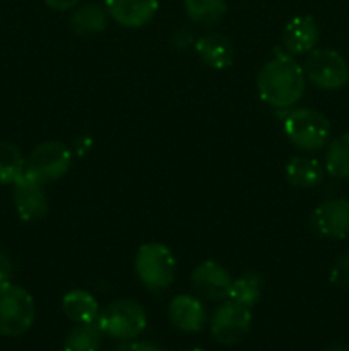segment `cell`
Returning <instances> with one entry per match:
<instances>
[{
  "label": "cell",
  "mask_w": 349,
  "mask_h": 351,
  "mask_svg": "<svg viewBox=\"0 0 349 351\" xmlns=\"http://www.w3.org/2000/svg\"><path fill=\"white\" fill-rule=\"evenodd\" d=\"M305 71L289 55H276L259 72L257 88L267 105L291 108L305 91Z\"/></svg>",
  "instance_id": "6da1fadb"
},
{
  "label": "cell",
  "mask_w": 349,
  "mask_h": 351,
  "mask_svg": "<svg viewBox=\"0 0 349 351\" xmlns=\"http://www.w3.org/2000/svg\"><path fill=\"white\" fill-rule=\"evenodd\" d=\"M36 317L34 300L24 288L10 281L0 283V335L21 336Z\"/></svg>",
  "instance_id": "7a4b0ae2"
},
{
  "label": "cell",
  "mask_w": 349,
  "mask_h": 351,
  "mask_svg": "<svg viewBox=\"0 0 349 351\" xmlns=\"http://www.w3.org/2000/svg\"><path fill=\"white\" fill-rule=\"evenodd\" d=\"M133 267L144 287L153 291H159L166 290L173 283L177 261L173 252L163 243H144L137 250Z\"/></svg>",
  "instance_id": "3957f363"
},
{
  "label": "cell",
  "mask_w": 349,
  "mask_h": 351,
  "mask_svg": "<svg viewBox=\"0 0 349 351\" xmlns=\"http://www.w3.org/2000/svg\"><path fill=\"white\" fill-rule=\"evenodd\" d=\"M283 127L287 139L305 151L322 149L331 137V122L317 110H293L286 115Z\"/></svg>",
  "instance_id": "277c9868"
},
{
  "label": "cell",
  "mask_w": 349,
  "mask_h": 351,
  "mask_svg": "<svg viewBox=\"0 0 349 351\" xmlns=\"http://www.w3.org/2000/svg\"><path fill=\"white\" fill-rule=\"evenodd\" d=\"M98 326L103 335L116 339H135L146 329L147 317L144 308L137 302L120 298L113 302L98 315Z\"/></svg>",
  "instance_id": "5b68a950"
},
{
  "label": "cell",
  "mask_w": 349,
  "mask_h": 351,
  "mask_svg": "<svg viewBox=\"0 0 349 351\" xmlns=\"http://www.w3.org/2000/svg\"><path fill=\"white\" fill-rule=\"evenodd\" d=\"M303 71L308 81L327 91L344 88L349 81L348 62L332 48H313L305 60Z\"/></svg>",
  "instance_id": "8992f818"
},
{
  "label": "cell",
  "mask_w": 349,
  "mask_h": 351,
  "mask_svg": "<svg viewBox=\"0 0 349 351\" xmlns=\"http://www.w3.org/2000/svg\"><path fill=\"white\" fill-rule=\"evenodd\" d=\"M72 163V153L64 143L48 141L31 151L26 161V170L43 184L55 182L64 177Z\"/></svg>",
  "instance_id": "52a82bcc"
},
{
  "label": "cell",
  "mask_w": 349,
  "mask_h": 351,
  "mask_svg": "<svg viewBox=\"0 0 349 351\" xmlns=\"http://www.w3.org/2000/svg\"><path fill=\"white\" fill-rule=\"evenodd\" d=\"M252 326V312L245 305L229 300L214 312L211 319V332L221 345H236L246 338Z\"/></svg>",
  "instance_id": "ba28073f"
},
{
  "label": "cell",
  "mask_w": 349,
  "mask_h": 351,
  "mask_svg": "<svg viewBox=\"0 0 349 351\" xmlns=\"http://www.w3.org/2000/svg\"><path fill=\"white\" fill-rule=\"evenodd\" d=\"M43 182L24 168L23 173L14 182V204L23 221H40L48 213V199Z\"/></svg>",
  "instance_id": "9c48e42d"
},
{
  "label": "cell",
  "mask_w": 349,
  "mask_h": 351,
  "mask_svg": "<svg viewBox=\"0 0 349 351\" xmlns=\"http://www.w3.org/2000/svg\"><path fill=\"white\" fill-rule=\"evenodd\" d=\"M311 228L324 239H346L349 235V201L331 199L311 213Z\"/></svg>",
  "instance_id": "30bf717a"
},
{
  "label": "cell",
  "mask_w": 349,
  "mask_h": 351,
  "mask_svg": "<svg viewBox=\"0 0 349 351\" xmlns=\"http://www.w3.org/2000/svg\"><path fill=\"white\" fill-rule=\"evenodd\" d=\"M231 276L221 264L214 261H205L198 264L192 273V287L202 297L209 300H224L231 288Z\"/></svg>",
  "instance_id": "8fae6325"
},
{
  "label": "cell",
  "mask_w": 349,
  "mask_h": 351,
  "mask_svg": "<svg viewBox=\"0 0 349 351\" xmlns=\"http://www.w3.org/2000/svg\"><path fill=\"white\" fill-rule=\"evenodd\" d=\"M159 0H106V12L123 27H140L157 12Z\"/></svg>",
  "instance_id": "7c38bea8"
},
{
  "label": "cell",
  "mask_w": 349,
  "mask_h": 351,
  "mask_svg": "<svg viewBox=\"0 0 349 351\" xmlns=\"http://www.w3.org/2000/svg\"><path fill=\"white\" fill-rule=\"evenodd\" d=\"M168 317L171 324L180 331L198 332L204 328L207 315L198 298L190 297V295H178L170 302Z\"/></svg>",
  "instance_id": "4fadbf2b"
},
{
  "label": "cell",
  "mask_w": 349,
  "mask_h": 351,
  "mask_svg": "<svg viewBox=\"0 0 349 351\" xmlns=\"http://www.w3.org/2000/svg\"><path fill=\"white\" fill-rule=\"evenodd\" d=\"M320 31L317 21L311 16H296L286 24L283 33V43L293 55L310 53L317 45Z\"/></svg>",
  "instance_id": "5bb4252c"
},
{
  "label": "cell",
  "mask_w": 349,
  "mask_h": 351,
  "mask_svg": "<svg viewBox=\"0 0 349 351\" xmlns=\"http://www.w3.org/2000/svg\"><path fill=\"white\" fill-rule=\"evenodd\" d=\"M195 50H197L201 60L207 67L216 69V71L228 69L233 64V57H235L231 41L218 33L198 38L197 43H195Z\"/></svg>",
  "instance_id": "9a60e30c"
},
{
  "label": "cell",
  "mask_w": 349,
  "mask_h": 351,
  "mask_svg": "<svg viewBox=\"0 0 349 351\" xmlns=\"http://www.w3.org/2000/svg\"><path fill=\"white\" fill-rule=\"evenodd\" d=\"M62 311L75 324H89L98 321L99 305L88 291L72 290L62 298Z\"/></svg>",
  "instance_id": "2e32d148"
},
{
  "label": "cell",
  "mask_w": 349,
  "mask_h": 351,
  "mask_svg": "<svg viewBox=\"0 0 349 351\" xmlns=\"http://www.w3.org/2000/svg\"><path fill=\"white\" fill-rule=\"evenodd\" d=\"M286 178L296 189H313L324 180V167L313 158L294 156L286 167Z\"/></svg>",
  "instance_id": "e0dca14e"
},
{
  "label": "cell",
  "mask_w": 349,
  "mask_h": 351,
  "mask_svg": "<svg viewBox=\"0 0 349 351\" xmlns=\"http://www.w3.org/2000/svg\"><path fill=\"white\" fill-rule=\"evenodd\" d=\"M263 281L262 276L257 273H243L236 280L231 281L229 288V300L236 302L240 305L252 308L262 297Z\"/></svg>",
  "instance_id": "ac0fdd59"
},
{
  "label": "cell",
  "mask_w": 349,
  "mask_h": 351,
  "mask_svg": "<svg viewBox=\"0 0 349 351\" xmlns=\"http://www.w3.org/2000/svg\"><path fill=\"white\" fill-rule=\"evenodd\" d=\"M106 14L105 9L96 3H88L74 10L70 16V29L75 34H92L99 33L106 27Z\"/></svg>",
  "instance_id": "d6986e66"
},
{
  "label": "cell",
  "mask_w": 349,
  "mask_h": 351,
  "mask_svg": "<svg viewBox=\"0 0 349 351\" xmlns=\"http://www.w3.org/2000/svg\"><path fill=\"white\" fill-rule=\"evenodd\" d=\"M103 331L98 322L77 324L64 343V351H98L101 346Z\"/></svg>",
  "instance_id": "ffe728a7"
},
{
  "label": "cell",
  "mask_w": 349,
  "mask_h": 351,
  "mask_svg": "<svg viewBox=\"0 0 349 351\" xmlns=\"http://www.w3.org/2000/svg\"><path fill=\"white\" fill-rule=\"evenodd\" d=\"M325 168L332 177L349 178V132L335 137L325 153Z\"/></svg>",
  "instance_id": "44dd1931"
},
{
  "label": "cell",
  "mask_w": 349,
  "mask_h": 351,
  "mask_svg": "<svg viewBox=\"0 0 349 351\" xmlns=\"http://www.w3.org/2000/svg\"><path fill=\"white\" fill-rule=\"evenodd\" d=\"M226 0H185V10L194 23L211 26L226 14Z\"/></svg>",
  "instance_id": "7402d4cb"
},
{
  "label": "cell",
  "mask_w": 349,
  "mask_h": 351,
  "mask_svg": "<svg viewBox=\"0 0 349 351\" xmlns=\"http://www.w3.org/2000/svg\"><path fill=\"white\" fill-rule=\"evenodd\" d=\"M26 168L23 154L14 144L0 141V185L14 184Z\"/></svg>",
  "instance_id": "603a6c76"
},
{
  "label": "cell",
  "mask_w": 349,
  "mask_h": 351,
  "mask_svg": "<svg viewBox=\"0 0 349 351\" xmlns=\"http://www.w3.org/2000/svg\"><path fill=\"white\" fill-rule=\"evenodd\" d=\"M332 285L335 287H349V252L342 254L331 269V276H328Z\"/></svg>",
  "instance_id": "cb8c5ba5"
},
{
  "label": "cell",
  "mask_w": 349,
  "mask_h": 351,
  "mask_svg": "<svg viewBox=\"0 0 349 351\" xmlns=\"http://www.w3.org/2000/svg\"><path fill=\"white\" fill-rule=\"evenodd\" d=\"M116 351H161L157 346L151 345V343H144V341H129L125 345L120 346Z\"/></svg>",
  "instance_id": "d4e9b609"
},
{
  "label": "cell",
  "mask_w": 349,
  "mask_h": 351,
  "mask_svg": "<svg viewBox=\"0 0 349 351\" xmlns=\"http://www.w3.org/2000/svg\"><path fill=\"white\" fill-rule=\"evenodd\" d=\"M10 276H12V264H10L9 257L0 250V283L9 281Z\"/></svg>",
  "instance_id": "484cf974"
},
{
  "label": "cell",
  "mask_w": 349,
  "mask_h": 351,
  "mask_svg": "<svg viewBox=\"0 0 349 351\" xmlns=\"http://www.w3.org/2000/svg\"><path fill=\"white\" fill-rule=\"evenodd\" d=\"M48 7L55 10H68L79 3V0H44Z\"/></svg>",
  "instance_id": "4316f807"
},
{
  "label": "cell",
  "mask_w": 349,
  "mask_h": 351,
  "mask_svg": "<svg viewBox=\"0 0 349 351\" xmlns=\"http://www.w3.org/2000/svg\"><path fill=\"white\" fill-rule=\"evenodd\" d=\"M324 351H349L348 346H342V345H331L327 346Z\"/></svg>",
  "instance_id": "83f0119b"
},
{
  "label": "cell",
  "mask_w": 349,
  "mask_h": 351,
  "mask_svg": "<svg viewBox=\"0 0 349 351\" xmlns=\"http://www.w3.org/2000/svg\"><path fill=\"white\" fill-rule=\"evenodd\" d=\"M188 351H204V350H201V348H194V350H188Z\"/></svg>",
  "instance_id": "f1b7e54d"
}]
</instances>
